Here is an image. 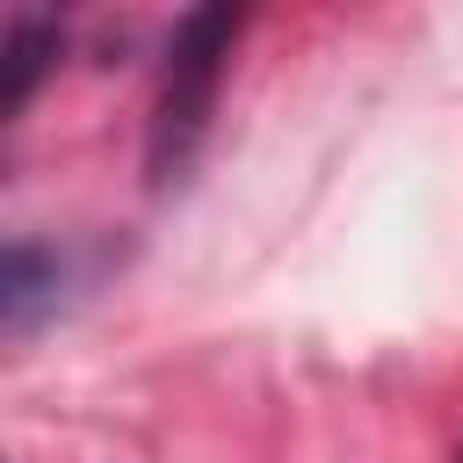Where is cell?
Segmentation results:
<instances>
[{"mask_svg":"<svg viewBox=\"0 0 463 463\" xmlns=\"http://www.w3.org/2000/svg\"><path fill=\"white\" fill-rule=\"evenodd\" d=\"M239 29H246L239 7H195V14L174 22V36H166V65H159V101H152V137H145V166H152V181H174V174L195 159Z\"/></svg>","mask_w":463,"mask_h":463,"instance_id":"1","label":"cell"},{"mask_svg":"<svg viewBox=\"0 0 463 463\" xmlns=\"http://www.w3.org/2000/svg\"><path fill=\"white\" fill-rule=\"evenodd\" d=\"M58 282H65V260L36 239H14L7 246V275H0V318L7 333H29L51 304H58Z\"/></svg>","mask_w":463,"mask_h":463,"instance_id":"2","label":"cell"},{"mask_svg":"<svg viewBox=\"0 0 463 463\" xmlns=\"http://www.w3.org/2000/svg\"><path fill=\"white\" fill-rule=\"evenodd\" d=\"M58 51H65V36H58V22H43V14H22V22L7 29V109H22V101L36 94V80L51 72Z\"/></svg>","mask_w":463,"mask_h":463,"instance_id":"3","label":"cell"}]
</instances>
